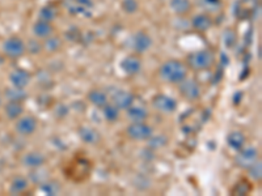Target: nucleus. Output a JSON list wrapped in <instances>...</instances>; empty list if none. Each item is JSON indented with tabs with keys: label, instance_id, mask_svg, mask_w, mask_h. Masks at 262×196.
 I'll use <instances>...</instances> for the list:
<instances>
[{
	"label": "nucleus",
	"instance_id": "1",
	"mask_svg": "<svg viewBox=\"0 0 262 196\" xmlns=\"http://www.w3.org/2000/svg\"><path fill=\"white\" fill-rule=\"evenodd\" d=\"M189 71L190 69L188 68L186 63H184L182 60L169 59L159 67L158 76L163 83L177 85L188 78Z\"/></svg>",
	"mask_w": 262,
	"mask_h": 196
},
{
	"label": "nucleus",
	"instance_id": "2",
	"mask_svg": "<svg viewBox=\"0 0 262 196\" xmlns=\"http://www.w3.org/2000/svg\"><path fill=\"white\" fill-rule=\"evenodd\" d=\"M63 173L67 179L75 182V183H80L90 178L91 173H92V161L83 156H78V157L72 158L70 162H67Z\"/></svg>",
	"mask_w": 262,
	"mask_h": 196
},
{
	"label": "nucleus",
	"instance_id": "3",
	"mask_svg": "<svg viewBox=\"0 0 262 196\" xmlns=\"http://www.w3.org/2000/svg\"><path fill=\"white\" fill-rule=\"evenodd\" d=\"M186 65L188 68L194 72H202L207 71L214 65L215 55L211 50H198L193 51L186 57Z\"/></svg>",
	"mask_w": 262,
	"mask_h": 196
},
{
	"label": "nucleus",
	"instance_id": "4",
	"mask_svg": "<svg viewBox=\"0 0 262 196\" xmlns=\"http://www.w3.org/2000/svg\"><path fill=\"white\" fill-rule=\"evenodd\" d=\"M179 85V93L185 101L188 102H195L198 101L202 95V88H201L200 83L195 79L186 78L182 80L181 83L177 84Z\"/></svg>",
	"mask_w": 262,
	"mask_h": 196
},
{
	"label": "nucleus",
	"instance_id": "5",
	"mask_svg": "<svg viewBox=\"0 0 262 196\" xmlns=\"http://www.w3.org/2000/svg\"><path fill=\"white\" fill-rule=\"evenodd\" d=\"M126 136L135 141H147L152 135L155 134V130L146 122H131L125 130Z\"/></svg>",
	"mask_w": 262,
	"mask_h": 196
},
{
	"label": "nucleus",
	"instance_id": "6",
	"mask_svg": "<svg viewBox=\"0 0 262 196\" xmlns=\"http://www.w3.org/2000/svg\"><path fill=\"white\" fill-rule=\"evenodd\" d=\"M2 50L3 54L9 59H18L27 53V47H25V42L20 38L18 36H11L3 42L2 45Z\"/></svg>",
	"mask_w": 262,
	"mask_h": 196
},
{
	"label": "nucleus",
	"instance_id": "7",
	"mask_svg": "<svg viewBox=\"0 0 262 196\" xmlns=\"http://www.w3.org/2000/svg\"><path fill=\"white\" fill-rule=\"evenodd\" d=\"M259 160V152L254 146H247L237 151L235 156V165L242 170H248L256 161Z\"/></svg>",
	"mask_w": 262,
	"mask_h": 196
},
{
	"label": "nucleus",
	"instance_id": "8",
	"mask_svg": "<svg viewBox=\"0 0 262 196\" xmlns=\"http://www.w3.org/2000/svg\"><path fill=\"white\" fill-rule=\"evenodd\" d=\"M152 107L159 113L169 115V114L176 113L177 109H179V102L170 95L159 93V94H155L152 97Z\"/></svg>",
	"mask_w": 262,
	"mask_h": 196
},
{
	"label": "nucleus",
	"instance_id": "9",
	"mask_svg": "<svg viewBox=\"0 0 262 196\" xmlns=\"http://www.w3.org/2000/svg\"><path fill=\"white\" fill-rule=\"evenodd\" d=\"M38 128V120L33 115H23L16 119L15 131L20 136H32Z\"/></svg>",
	"mask_w": 262,
	"mask_h": 196
},
{
	"label": "nucleus",
	"instance_id": "10",
	"mask_svg": "<svg viewBox=\"0 0 262 196\" xmlns=\"http://www.w3.org/2000/svg\"><path fill=\"white\" fill-rule=\"evenodd\" d=\"M152 38L148 33L143 32V30H139L131 38V45H133V50L135 54L140 55V54H144L152 47Z\"/></svg>",
	"mask_w": 262,
	"mask_h": 196
},
{
	"label": "nucleus",
	"instance_id": "11",
	"mask_svg": "<svg viewBox=\"0 0 262 196\" xmlns=\"http://www.w3.org/2000/svg\"><path fill=\"white\" fill-rule=\"evenodd\" d=\"M142 59L138 55H127L119 63V68L127 76H135L142 71Z\"/></svg>",
	"mask_w": 262,
	"mask_h": 196
},
{
	"label": "nucleus",
	"instance_id": "12",
	"mask_svg": "<svg viewBox=\"0 0 262 196\" xmlns=\"http://www.w3.org/2000/svg\"><path fill=\"white\" fill-rule=\"evenodd\" d=\"M8 79H9V83H11V85L12 86L25 89V88L32 83L33 76L29 71H27V69L16 68L9 74Z\"/></svg>",
	"mask_w": 262,
	"mask_h": 196
},
{
	"label": "nucleus",
	"instance_id": "13",
	"mask_svg": "<svg viewBox=\"0 0 262 196\" xmlns=\"http://www.w3.org/2000/svg\"><path fill=\"white\" fill-rule=\"evenodd\" d=\"M21 163L23 166L28 167V169H36L39 166H45L46 163V156L41 152L32 151L25 153L23 157H21Z\"/></svg>",
	"mask_w": 262,
	"mask_h": 196
},
{
	"label": "nucleus",
	"instance_id": "14",
	"mask_svg": "<svg viewBox=\"0 0 262 196\" xmlns=\"http://www.w3.org/2000/svg\"><path fill=\"white\" fill-rule=\"evenodd\" d=\"M78 136L84 144H88V145H96L101 141L100 132L91 126H80L78 128Z\"/></svg>",
	"mask_w": 262,
	"mask_h": 196
},
{
	"label": "nucleus",
	"instance_id": "15",
	"mask_svg": "<svg viewBox=\"0 0 262 196\" xmlns=\"http://www.w3.org/2000/svg\"><path fill=\"white\" fill-rule=\"evenodd\" d=\"M191 28L198 33H206L209 32L214 25V20L210 15L207 13H198L194 16L190 21Z\"/></svg>",
	"mask_w": 262,
	"mask_h": 196
},
{
	"label": "nucleus",
	"instance_id": "16",
	"mask_svg": "<svg viewBox=\"0 0 262 196\" xmlns=\"http://www.w3.org/2000/svg\"><path fill=\"white\" fill-rule=\"evenodd\" d=\"M112 100H113V105H116L119 110H126V109H128L131 105L134 104L135 97L134 94L131 92H128V90L121 89L117 90V92L114 93Z\"/></svg>",
	"mask_w": 262,
	"mask_h": 196
},
{
	"label": "nucleus",
	"instance_id": "17",
	"mask_svg": "<svg viewBox=\"0 0 262 196\" xmlns=\"http://www.w3.org/2000/svg\"><path fill=\"white\" fill-rule=\"evenodd\" d=\"M32 32H33V36L42 41V39L48 38V37L53 36L54 34L53 22H48V21H42V20L36 21V22L33 24Z\"/></svg>",
	"mask_w": 262,
	"mask_h": 196
},
{
	"label": "nucleus",
	"instance_id": "18",
	"mask_svg": "<svg viewBox=\"0 0 262 196\" xmlns=\"http://www.w3.org/2000/svg\"><path fill=\"white\" fill-rule=\"evenodd\" d=\"M24 102L7 101L6 105H4V115L11 119V120H16V119L24 115Z\"/></svg>",
	"mask_w": 262,
	"mask_h": 196
},
{
	"label": "nucleus",
	"instance_id": "19",
	"mask_svg": "<svg viewBox=\"0 0 262 196\" xmlns=\"http://www.w3.org/2000/svg\"><path fill=\"white\" fill-rule=\"evenodd\" d=\"M86 100L97 109H102L105 105L109 104V97L102 89H91L86 93Z\"/></svg>",
	"mask_w": 262,
	"mask_h": 196
},
{
	"label": "nucleus",
	"instance_id": "20",
	"mask_svg": "<svg viewBox=\"0 0 262 196\" xmlns=\"http://www.w3.org/2000/svg\"><path fill=\"white\" fill-rule=\"evenodd\" d=\"M126 116L130 119L131 122H146L149 116V113L146 107L137 106V105L133 104L128 109H126Z\"/></svg>",
	"mask_w": 262,
	"mask_h": 196
},
{
	"label": "nucleus",
	"instance_id": "21",
	"mask_svg": "<svg viewBox=\"0 0 262 196\" xmlns=\"http://www.w3.org/2000/svg\"><path fill=\"white\" fill-rule=\"evenodd\" d=\"M245 143H247V137L242 131H231L227 135V145L232 151H240L242 148H244Z\"/></svg>",
	"mask_w": 262,
	"mask_h": 196
},
{
	"label": "nucleus",
	"instance_id": "22",
	"mask_svg": "<svg viewBox=\"0 0 262 196\" xmlns=\"http://www.w3.org/2000/svg\"><path fill=\"white\" fill-rule=\"evenodd\" d=\"M169 8L179 16H186L193 9L191 0H169Z\"/></svg>",
	"mask_w": 262,
	"mask_h": 196
},
{
	"label": "nucleus",
	"instance_id": "23",
	"mask_svg": "<svg viewBox=\"0 0 262 196\" xmlns=\"http://www.w3.org/2000/svg\"><path fill=\"white\" fill-rule=\"evenodd\" d=\"M30 181L27 177L17 176L12 179L11 184H9V192L12 195H21L29 188Z\"/></svg>",
	"mask_w": 262,
	"mask_h": 196
},
{
	"label": "nucleus",
	"instance_id": "24",
	"mask_svg": "<svg viewBox=\"0 0 262 196\" xmlns=\"http://www.w3.org/2000/svg\"><path fill=\"white\" fill-rule=\"evenodd\" d=\"M42 47L46 53L49 54H57L60 48L63 47V41L58 36H50L48 38L42 39Z\"/></svg>",
	"mask_w": 262,
	"mask_h": 196
},
{
	"label": "nucleus",
	"instance_id": "25",
	"mask_svg": "<svg viewBox=\"0 0 262 196\" xmlns=\"http://www.w3.org/2000/svg\"><path fill=\"white\" fill-rule=\"evenodd\" d=\"M3 97L6 98L7 101H18L24 102L28 98V93L25 89H21V88H15V86L11 85V88H7L3 93Z\"/></svg>",
	"mask_w": 262,
	"mask_h": 196
},
{
	"label": "nucleus",
	"instance_id": "26",
	"mask_svg": "<svg viewBox=\"0 0 262 196\" xmlns=\"http://www.w3.org/2000/svg\"><path fill=\"white\" fill-rule=\"evenodd\" d=\"M101 110H102V115H104L105 120L109 123L117 122V120L119 119V115H121V110H119L118 107L113 104L105 105Z\"/></svg>",
	"mask_w": 262,
	"mask_h": 196
},
{
	"label": "nucleus",
	"instance_id": "27",
	"mask_svg": "<svg viewBox=\"0 0 262 196\" xmlns=\"http://www.w3.org/2000/svg\"><path fill=\"white\" fill-rule=\"evenodd\" d=\"M250 191H252V183H250L247 178H242L240 181L235 183L233 188L231 190V195H237V196L248 195Z\"/></svg>",
	"mask_w": 262,
	"mask_h": 196
},
{
	"label": "nucleus",
	"instance_id": "28",
	"mask_svg": "<svg viewBox=\"0 0 262 196\" xmlns=\"http://www.w3.org/2000/svg\"><path fill=\"white\" fill-rule=\"evenodd\" d=\"M41 191L45 192L46 195H58V193L62 191V186L58 181H54V179H48L43 183H41Z\"/></svg>",
	"mask_w": 262,
	"mask_h": 196
},
{
	"label": "nucleus",
	"instance_id": "29",
	"mask_svg": "<svg viewBox=\"0 0 262 196\" xmlns=\"http://www.w3.org/2000/svg\"><path fill=\"white\" fill-rule=\"evenodd\" d=\"M58 17L57 9L51 6H45L39 9L38 12V20L42 21H48V22H53L55 18Z\"/></svg>",
	"mask_w": 262,
	"mask_h": 196
},
{
	"label": "nucleus",
	"instance_id": "30",
	"mask_svg": "<svg viewBox=\"0 0 262 196\" xmlns=\"http://www.w3.org/2000/svg\"><path fill=\"white\" fill-rule=\"evenodd\" d=\"M25 47H27V53H29L30 55H39V54L43 51L42 47V41L38 38H30L29 41L25 43Z\"/></svg>",
	"mask_w": 262,
	"mask_h": 196
},
{
	"label": "nucleus",
	"instance_id": "31",
	"mask_svg": "<svg viewBox=\"0 0 262 196\" xmlns=\"http://www.w3.org/2000/svg\"><path fill=\"white\" fill-rule=\"evenodd\" d=\"M148 145L149 148H154V149H159V148H163V146H165L168 144V137L165 136V135H152L151 137H149L148 140Z\"/></svg>",
	"mask_w": 262,
	"mask_h": 196
},
{
	"label": "nucleus",
	"instance_id": "32",
	"mask_svg": "<svg viewBox=\"0 0 262 196\" xmlns=\"http://www.w3.org/2000/svg\"><path fill=\"white\" fill-rule=\"evenodd\" d=\"M121 8L127 15H134L139 9V3H138V0H122Z\"/></svg>",
	"mask_w": 262,
	"mask_h": 196
},
{
	"label": "nucleus",
	"instance_id": "33",
	"mask_svg": "<svg viewBox=\"0 0 262 196\" xmlns=\"http://www.w3.org/2000/svg\"><path fill=\"white\" fill-rule=\"evenodd\" d=\"M248 173H249V174H248V176H249V178H252L253 179V181H257V182H259L261 181V178H262V165H261V161H256V162L253 163V165H252V166L249 167V169L247 170Z\"/></svg>",
	"mask_w": 262,
	"mask_h": 196
},
{
	"label": "nucleus",
	"instance_id": "34",
	"mask_svg": "<svg viewBox=\"0 0 262 196\" xmlns=\"http://www.w3.org/2000/svg\"><path fill=\"white\" fill-rule=\"evenodd\" d=\"M74 3L79 4V6H83L85 7V8H92L93 7V3L92 0H72Z\"/></svg>",
	"mask_w": 262,
	"mask_h": 196
},
{
	"label": "nucleus",
	"instance_id": "35",
	"mask_svg": "<svg viewBox=\"0 0 262 196\" xmlns=\"http://www.w3.org/2000/svg\"><path fill=\"white\" fill-rule=\"evenodd\" d=\"M206 2H207L209 4H217V3H219V0H206Z\"/></svg>",
	"mask_w": 262,
	"mask_h": 196
},
{
	"label": "nucleus",
	"instance_id": "36",
	"mask_svg": "<svg viewBox=\"0 0 262 196\" xmlns=\"http://www.w3.org/2000/svg\"><path fill=\"white\" fill-rule=\"evenodd\" d=\"M2 105H3V94L0 93V107H2Z\"/></svg>",
	"mask_w": 262,
	"mask_h": 196
}]
</instances>
